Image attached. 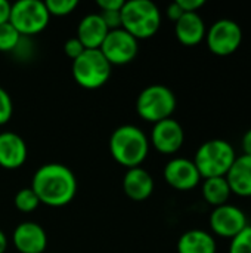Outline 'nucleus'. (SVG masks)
<instances>
[{
	"label": "nucleus",
	"mask_w": 251,
	"mask_h": 253,
	"mask_svg": "<svg viewBox=\"0 0 251 253\" xmlns=\"http://www.w3.org/2000/svg\"><path fill=\"white\" fill-rule=\"evenodd\" d=\"M40 202L36 196V193L30 188H22L16 193L15 196V206L19 212H24V213H28V212H33L38 208Z\"/></svg>",
	"instance_id": "obj_22"
},
{
	"label": "nucleus",
	"mask_w": 251,
	"mask_h": 253,
	"mask_svg": "<svg viewBox=\"0 0 251 253\" xmlns=\"http://www.w3.org/2000/svg\"><path fill=\"white\" fill-rule=\"evenodd\" d=\"M201 191H203V197H204L206 203H209L213 208H219L222 205H226L229 202L231 194H232L226 176L204 179Z\"/></svg>",
	"instance_id": "obj_20"
},
{
	"label": "nucleus",
	"mask_w": 251,
	"mask_h": 253,
	"mask_svg": "<svg viewBox=\"0 0 251 253\" xmlns=\"http://www.w3.org/2000/svg\"><path fill=\"white\" fill-rule=\"evenodd\" d=\"M96 4L101 10H121L124 0H99Z\"/></svg>",
	"instance_id": "obj_29"
},
{
	"label": "nucleus",
	"mask_w": 251,
	"mask_h": 253,
	"mask_svg": "<svg viewBox=\"0 0 251 253\" xmlns=\"http://www.w3.org/2000/svg\"><path fill=\"white\" fill-rule=\"evenodd\" d=\"M249 225L247 215L238 206L222 205L210 213V228L222 239H234Z\"/></svg>",
	"instance_id": "obj_10"
},
{
	"label": "nucleus",
	"mask_w": 251,
	"mask_h": 253,
	"mask_svg": "<svg viewBox=\"0 0 251 253\" xmlns=\"http://www.w3.org/2000/svg\"><path fill=\"white\" fill-rule=\"evenodd\" d=\"M185 142L182 125L175 119H166L154 125L151 130V144L161 154L178 153Z\"/></svg>",
	"instance_id": "obj_11"
},
{
	"label": "nucleus",
	"mask_w": 251,
	"mask_h": 253,
	"mask_svg": "<svg viewBox=\"0 0 251 253\" xmlns=\"http://www.w3.org/2000/svg\"><path fill=\"white\" fill-rule=\"evenodd\" d=\"M46 9L50 16H67L78 6L77 0H46Z\"/></svg>",
	"instance_id": "obj_23"
},
{
	"label": "nucleus",
	"mask_w": 251,
	"mask_h": 253,
	"mask_svg": "<svg viewBox=\"0 0 251 253\" xmlns=\"http://www.w3.org/2000/svg\"><path fill=\"white\" fill-rule=\"evenodd\" d=\"M13 245L19 253H43L47 246V236L41 225L25 221L13 230Z\"/></svg>",
	"instance_id": "obj_13"
},
{
	"label": "nucleus",
	"mask_w": 251,
	"mask_h": 253,
	"mask_svg": "<svg viewBox=\"0 0 251 253\" xmlns=\"http://www.w3.org/2000/svg\"><path fill=\"white\" fill-rule=\"evenodd\" d=\"M64 50H65L67 56L71 58V59L74 61V59H77L86 49H84V46L81 44V42H80L77 37H71V39H68V40L65 42Z\"/></svg>",
	"instance_id": "obj_27"
},
{
	"label": "nucleus",
	"mask_w": 251,
	"mask_h": 253,
	"mask_svg": "<svg viewBox=\"0 0 251 253\" xmlns=\"http://www.w3.org/2000/svg\"><path fill=\"white\" fill-rule=\"evenodd\" d=\"M7 249V237L6 234L0 230V253H4Z\"/></svg>",
	"instance_id": "obj_33"
},
{
	"label": "nucleus",
	"mask_w": 251,
	"mask_h": 253,
	"mask_svg": "<svg viewBox=\"0 0 251 253\" xmlns=\"http://www.w3.org/2000/svg\"><path fill=\"white\" fill-rule=\"evenodd\" d=\"M10 3L7 0H0V25L9 22L10 16Z\"/></svg>",
	"instance_id": "obj_31"
},
{
	"label": "nucleus",
	"mask_w": 251,
	"mask_h": 253,
	"mask_svg": "<svg viewBox=\"0 0 251 253\" xmlns=\"http://www.w3.org/2000/svg\"><path fill=\"white\" fill-rule=\"evenodd\" d=\"M163 175L166 182L178 191L194 190L201 181V175L194 162L185 157L172 159L166 165Z\"/></svg>",
	"instance_id": "obj_12"
},
{
	"label": "nucleus",
	"mask_w": 251,
	"mask_h": 253,
	"mask_svg": "<svg viewBox=\"0 0 251 253\" xmlns=\"http://www.w3.org/2000/svg\"><path fill=\"white\" fill-rule=\"evenodd\" d=\"M161 25V12L151 0L124 1L121 7V28L136 40L155 36Z\"/></svg>",
	"instance_id": "obj_3"
},
{
	"label": "nucleus",
	"mask_w": 251,
	"mask_h": 253,
	"mask_svg": "<svg viewBox=\"0 0 251 253\" xmlns=\"http://www.w3.org/2000/svg\"><path fill=\"white\" fill-rule=\"evenodd\" d=\"M123 190L126 196L135 202L146 200L154 191V179L145 169L132 168L127 169L124 179H123Z\"/></svg>",
	"instance_id": "obj_17"
},
{
	"label": "nucleus",
	"mask_w": 251,
	"mask_h": 253,
	"mask_svg": "<svg viewBox=\"0 0 251 253\" xmlns=\"http://www.w3.org/2000/svg\"><path fill=\"white\" fill-rule=\"evenodd\" d=\"M232 194L240 197H251V156H237L234 165L226 173Z\"/></svg>",
	"instance_id": "obj_18"
},
{
	"label": "nucleus",
	"mask_w": 251,
	"mask_h": 253,
	"mask_svg": "<svg viewBox=\"0 0 251 253\" xmlns=\"http://www.w3.org/2000/svg\"><path fill=\"white\" fill-rule=\"evenodd\" d=\"M241 147H243L244 154L251 156V129H249V130L244 133V136H243V139H241Z\"/></svg>",
	"instance_id": "obj_32"
},
{
	"label": "nucleus",
	"mask_w": 251,
	"mask_h": 253,
	"mask_svg": "<svg viewBox=\"0 0 251 253\" xmlns=\"http://www.w3.org/2000/svg\"><path fill=\"white\" fill-rule=\"evenodd\" d=\"M21 34L10 22L0 25V52H13L21 40Z\"/></svg>",
	"instance_id": "obj_21"
},
{
	"label": "nucleus",
	"mask_w": 251,
	"mask_h": 253,
	"mask_svg": "<svg viewBox=\"0 0 251 253\" xmlns=\"http://www.w3.org/2000/svg\"><path fill=\"white\" fill-rule=\"evenodd\" d=\"M111 67L99 49H86L72 61V77L84 89H98L108 82Z\"/></svg>",
	"instance_id": "obj_6"
},
{
	"label": "nucleus",
	"mask_w": 251,
	"mask_h": 253,
	"mask_svg": "<svg viewBox=\"0 0 251 253\" xmlns=\"http://www.w3.org/2000/svg\"><path fill=\"white\" fill-rule=\"evenodd\" d=\"M138 40L123 28L108 31L99 50L111 65H126L138 55Z\"/></svg>",
	"instance_id": "obj_9"
},
{
	"label": "nucleus",
	"mask_w": 251,
	"mask_h": 253,
	"mask_svg": "<svg viewBox=\"0 0 251 253\" xmlns=\"http://www.w3.org/2000/svg\"><path fill=\"white\" fill-rule=\"evenodd\" d=\"M229 253H251V225H247L240 234L231 239Z\"/></svg>",
	"instance_id": "obj_24"
},
{
	"label": "nucleus",
	"mask_w": 251,
	"mask_h": 253,
	"mask_svg": "<svg viewBox=\"0 0 251 253\" xmlns=\"http://www.w3.org/2000/svg\"><path fill=\"white\" fill-rule=\"evenodd\" d=\"M13 113V104L9 93L0 86V126L6 125Z\"/></svg>",
	"instance_id": "obj_25"
},
{
	"label": "nucleus",
	"mask_w": 251,
	"mask_h": 253,
	"mask_svg": "<svg viewBox=\"0 0 251 253\" xmlns=\"http://www.w3.org/2000/svg\"><path fill=\"white\" fill-rule=\"evenodd\" d=\"M49 19L50 15L41 0H18L10 6L9 22L22 37L41 33Z\"/></svg>",
	"instance_id": "obj_7"
},
{
	"label": "nucleus",
	"mask_w": 251,
	"mask_h": 253,
	"mask_svg": "<svg viewBox=\"0 0 251 253\" xmlns=\"http://www.w3.org/2000/svg\"><path fill=\"white\" fill-rule=\"evenodd\" d=\"M109 151L112 159L121 166L139 168L148 156L149 141L142 129L133 125L117 127L109 138Z\"/></svg>",
	"instance_id": "obj_2"
},
{
	"label": "nucleus",
	"mask_w": 251,
	"mask_h": 253,
	"mask_svg": "<svg viewBox=\"0 0 251 253\" xmlns=\"http://www.w3.org/2000/svg\"><path fill=\"white\" fill-rule=\"evenodd\" d=\"M28 156L25 141L13 132L0 133V166L3 169L21 168Z\"/></svg>",
	"instance_id": "obj_14"
},
{
	"label": "nucleus",
	"mask_w": 251,
	"mask_h": 253,
	"mask_svg": "<svg viewBox=\"0 0 251 253\" xmlns=\"http://www.w3.org/2000/svg\"><path fill=\"white\" fill-rule=\"evenodd\" d=\"M215 237L204 230H189L179 237L178 253H216Z\"/></svg>",
	"instance_id": "obj_19"
},
{
	"label": "nucleus",
	"mask_w": 251,
	"mask_h": 253,
	"mask_svg": "<svg viewBox=\"0 0 251 253\" xmlns=\"http://www.w3.org/2000/svg\"><path fill=\"white\" fill-rule=\"evenodd\" d=\"M108 31L109 30L99 13H89L77 27V39L81 42L84 49H99Z\"/></svg>",
	"instance_id": "obj_16"
},
{
	"label": "nucleus",
	"mask_w": 251,
	"mask_h": 253,
	"mask_svg": "<svg viewBox=\"0 0 251 253\" xmlns=\"http://www.w3.org/2000/svg\"><path fill=\"white\" fill-rule=\"evenodd\" d=\"M206 24L198 12H185L175 22V34L185 46H195L206 39Z\"/></svg>",
	"instance_id": "obj_15"
},
{
	"label": "nucleus",
	"mask_w": 251,
	"mask_h": 253,
	"mask_svg": "<svg viewBox=\"0 0 251 253\" xmlns=\"http://www.w3.org/2000/svg\"><path fill=\"white\" fill-rule=\"evenodd\" d=\"M99 15L109 31L121 28V10H101Z\"/></svg>",
	"instance_id": "obj_26"
},
{
	"label": "nucleus",
	"mask_w": 251,
	"mask_h": 253,
	"mask_svg": "<svg viewBox=\"0 0 251 253\" xmlns=\"http://www.w3.org/2000/svg\"><path fill=\"white\" fill-rule=\"evenodd\" d=\"M206 40L210 52L217 56H228L238 50L243 43V28L238 22L229 18L217 19L206 33Z\"/></svg>",
	"instance_id": "obj_8"
},
{
	"label": "nucleus",
	"mask_w": 251,
	"mask_h": 253,
	"mask_svg": "<svg viewBox=\"0 0 251 253\" xmlns=\"http://www.w3.org/2000/svg\"><path fill=\"white\" fill-rule=\"evenodd\" d=\"M183 12H197L200 7L206 4L204 0H176Z\"/></svg>",
	"instance_id": "obj_28"
},
{
	"label": "nucleus",
	"mask_w": 251,
	"mask_h": 253,
	"mask_svg": "<svg viewBox=\"0 0 251 253\" xmlns=\"http://www.w3.org/2000/svg\"><path fill=\"white\" fill-rule=\"evenodd\" d=\"M41 205L62 208L72 202L77 193V179L70 168L61 163H47L40 166L31 182Z\"/></svg>",
	"instance_id": "obj_1"
},
{
	"label": "nucleus",
	"mask_w": 251,
	"mask_h": 253,
	"mask_svg": "<svg viewBox=\"0 0 251 253\" xmlns=\"http://www.w3.org/2000/svg\"><path fill=\"white\" fill-rule=\"evenodd\" d=\"M176 110V96L172 89L164 84H151L145 87L136 99L138 114L149 122L158 123L170 119Z\"/></svg>",
	"instance_id": "obj_5"
},
{
	"label": "nucleus",
	"mask_w": 251,
	"mask_h": 253,
	"mask_svg": "<svg viewBox=\"0 0 251 253\" xmlns=\"http://www.w3.org/2000/svg\"><path fill=\"white\" fill-rule=\"evenodd\" d=\"M235 159L237 153L232 144L217 138L203 142L198 147L192 162L197 166L201 178L209 179L226 176Z\"/></svg>",
	"instance_id": "obj_4"
},
{
	"label": "nucleus",
	"mask_w": 251,
	"mask_h": 253,
	"mask_svg": "<svg viewBox=\"0 0 251 253\" xmlns=\"http://www.w3.org/2000/svg\"><path fill=\"white\" fill-rule=\"evenodd\" d=\"M185 12L182 10V7L178 4V1H173V3H170L169 4V7H167V16L172 19V21H178L182 15H183Z\"/></svg>",
	"instance_id": "obj_30"
}]
</instances>
